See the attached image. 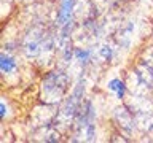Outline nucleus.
Returning <instances> with one entry per match:
<instances>
[{
	"label": "nucleus",
	"instance_id": "f257e3e1",
	"mask_svg": "<svg viewBox=\"0 0 153 143\" xmlns=\"http://www.w3.org/2000/svg\"><path fill=\"white\" fill-rule=\"evenodd\" d=\"M70 86V76L65 70H51L42 81V92L48 95H57L61 100Z\"/></svg>",
	"mask_w": 153,
	"mask_h": 143
},
{
	"label": "nucleus",
	"instance_id": "f03ea898",
	"mask_svg": "<svg viewBox=\"0 0 153 143\" xmlns=\"http://www.w3.org/2000/svg\"><path fill=\"white\" fill-rule=\"evenodd\" d=\"M48 35L46 32H43L42 29H32L27 32V35H24V41L21 45V51L27 59H37L42 56L43 51V40Z\"/></svg>",
	"mask_w": 153,
	"mask_h": 143
},
{
	"label": "nucleus",
	"instance_id": "7ed1b4c3",
	"mask_svg": "<svg viewBox=\"0 0 153 143\" xmlns=\"http://www.w3.org/2000/svg\"><path fill=\"white\" fill-rule=\"evenodd\" d=\"M112 116H113V121H115V124H117V127L124 133V135L131 137L132 133L137 130L136 114H134V111L131 108H129L128 103L115 107L113 111H112Z\"/></svg>",
	"mask_w": 153,
	"mask_h": 143
},
{
	"label": "nucleus",
	"instance_id": "20e7f679",
	"mask_svg": "<svg viewBox=\"0 0 153 143\" xmlns=\"http://www.w3.org/2000/svg\"><path fill=\"white\" fill-rule=\"evenodd\" d=\"M75 3H76V0H61L59 10H57V18H56L57 27H62L64 24L74 21Z\"/></svg>",
	"mask_w": 153,
	"mask_h": 143
},
{
	"label": "nucleus",
	"instance_id": "39448f33",
	"mask_svg": "<svg viewBox=\"0 0 153 143\" xmlns=\"http://www.w3.org/2000/svg\"><path fill=\"white\" fill-rule=\"evenodd\" d=\"M132 73L137 76V80L145 86L147 89L153 91V69L150 65H147L145 62L137 60V64L134 65Z\"/></svg>",
	"mask_w": 153,
	"mask_h": 143
},
{
	"label": "nucleus",
	"instance_id": "423d86ee",
	"mask_svg": "<svg viewBox=\"0 0 153 143\" xmlns=\"http://www.w3.org/2000/svg\"><path fill=\"white\" fill-rule=\"evenodd\" d=\"M136 122L137 129L145 133H153V110H142L136 111Z\"/></svg>",
	"mask_w": 153,
	"mask_h": 143
},
{
	"label": "nucleus",
	"instance_id": "0eeeda50",
	"mask_svg": "<svg viewBox=\"0 0 153 143\" xmlns=\"http://www.w3.org/2000/svg\"><path fill=\"white\" fill-rule=\"evenodd\" d=\"M107 88H108L110 92H113L115 95H117V99L120 100V102H123V100L126 99V94L129 92L128 83L121 78H112L107 83Z\"/></svg>",
	"mask_w": 153,
	"mask_h": 143
},
{
	"label": "nucleus",
	"instance_id": "6e6552de",
	"mask_svg": "<svg viewBox=\"0 0 153 143\" xmlns=\"http://www.w3.org/2000/svg\"><path fill=\"white\" fill-rule=\"evenodd\" d=\"M18 69V62H16V57L13 54H8L7 51H2L0 52V72L7 76L10 73H13L14 70Z\"/></svg>",
	"mask_w": 153,
	"mask_h": 143
},
{
	"label": "nucleus",
	"instance_id": "1a4fd4ad",
	"mask_svg": "<svg viewBox=\"0 0 153 143\" xmlns=\"http://www.w3.org/2000/svg\"><path fill=\"white\" fill-rule=\"evenodd\" d=\"M91 57H93V49L91 48H81L75 46V60L78 62L81 67H86L89 64Z\"/></svg>",
	"mask_w": 153,
	"mask_h": 143
},
{
	"label": "nucleus",
	"instance_id": "9d476101",
	"mask_svg": "<svg viewBox=\"0 0 153 143\" xmlns=\"http://www.w3.org/2000/svg\"><path fill=\"white\" fill-rule=\"evenodd\" d=\"M75 27H76L75 19L70 21V22H67V24H64V26L61 27V32H59V40H67V38H70L72 33H74V30H75Z\"/></svg>",
	"mask_w": 153,
	"mask_h": 143
},
{
	"label": "nucleus",
	"instance_id": "9b49d317",
	"mask_svg": "<svg viewBox=\"0 0 153 143\" xmlns=\"http://www.w3.org/2000/svg\"><path fill=\"white\" fill-rule=\"evenodd\" d=\"M99 57L102 59L104 62H112L113 59V48L112 46H108V45H100L99 46Z\"/></svg>",
	"mask_w": 153,
	"mask_h": 143
},
{
	"label": "nucleus",
	"instance_id": "f8f14e48",
	"mask_svg": "<svg viewBox=\"0 0 153 143\" xmlns=\"http://www.w3.org/2000/svg\"><path fill=\"white\" fill-rule=\"evenodd\" d=\"M139 60L145 62L147 65H150L152 69H153V45L147 46L145 49L140 52V56H139Z\"/></svg>",
	"mask_w": 153,
	"mask_h": 143
},
{
	"label": "nucleus",
	"instance_id": "ddd939ff",
	"mask_svg": "<svg viewBox=\"0 0 153 143\" xmlns=\"http://www.w3.org/2000/svg\"><path fill=\"white\" fill-rule=\"evenodd\" d=\"M5 118H7V103H5V100L2 99V102H0V119L5 121Z\"/></svg>",
	"mask_w": 153,
	"mask_h": 143
},
{
	"label": "nucleus",
	"instance_id": "4468645a",
	"mask_svg": "<svg viewBox=\"0 0 153 143\" xmlns=\"http://www.w3.org/2000/svg\"><path fill=\"white\" fill-rule=\"evenodd\" d=\"M152 2H153V0H152Z\"/></svg>",
	"mask_w": 153,
	"mask_h": 143
}]
</instances>
